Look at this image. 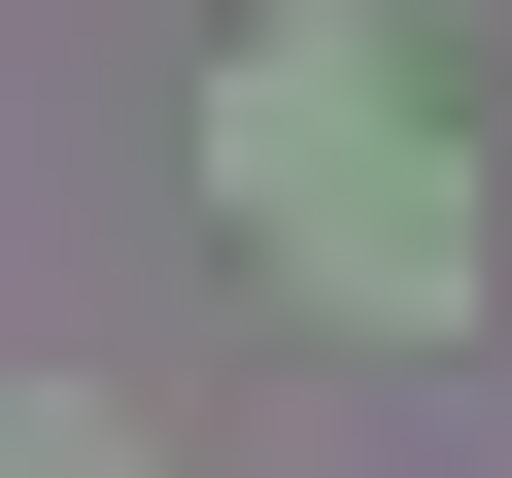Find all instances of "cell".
Returning a JSON list of instances; mask_svg holds the SVG:
<instances>
[{
  "label": "cell",
  "mask_w": 512,
  "mask_h": 478,
  "mask_svg": "<svg viewBox=\"0 0 512 478\" xmlns=\"http://www.w3.org/2000/svg\"><path fill=\"white\" fill-rule=\"evenodd\" d=\"M0 478H137V410H0Z\"/></svg>",
  "instance_id": "6da1fadb"
}]
</instances>
